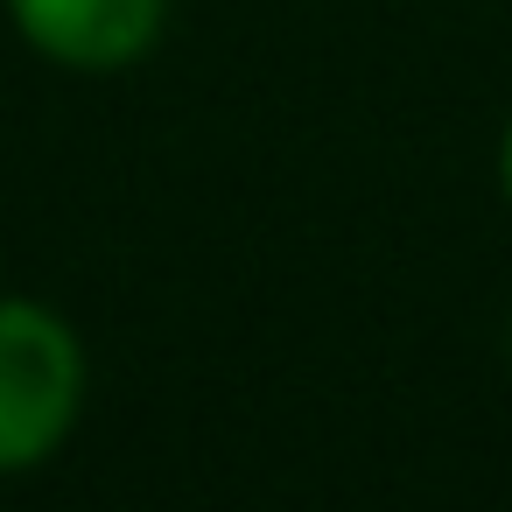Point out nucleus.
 <instances>
[{
  "label": "nucleus",
  "instance_id": "nucleus-1",
  "mask_svg": "<svg viewBox=\"0 0 512 512\" xmlns=\"http://www.w3.org/2000/svg\"><path fill=\"white\" fill-rule=\"evenodd\" d=\"M85 407V344L36 302L0 295V477H22L64 449Z\"/></svg>",
  "mask_w": 512,
  "mask_h": 512
},
{
  "label": "nucleus",
  "instance_id": "nucleus-4",
  "mask_svg": "<svg viewBox=\"0 0 512 512\" xmlns=\"http://www.w3.org/2000/svg\"><path fill=\"white\" fill-rule=\"evenodd\" d=\"M505 344H512V330H505Z\"/></svg>",
  "mask_w": 512,
  "mask_h": 512
},
{
  "label": "nucleus",
  "instance_id": "nucleus-3",
  "mask_svg": "<svg viewBox=\"0 0 512 512\" xmlns=\"http://www.w3.org/2000/svg\"><path fill=\"white\" fill-rule=\"evenodd\" d=\"M498 190H505V204H512V120H505V134H498Z\"/></svg>",
  "mask_w": 512,
  "mask_h": 512
},
{
  "label": "nucleus",
  "instance_id": "nucleus-2",
  "mask_svg": "<svg viewBox=\"0 0 512 512\" xmlns=\"http://www.w3.org/2000/svg\"><path fill=\"white\" fill-rule=\"evenodd\" d=\"M8 22L36 57L106 78V71H134L162 43L169 0H8Z\"/></svg>",
  "mask_w": 512,
  "mask_h": 512
}]
</instances>
